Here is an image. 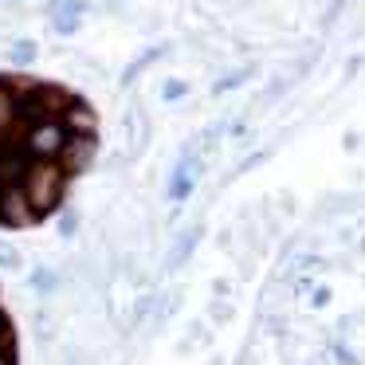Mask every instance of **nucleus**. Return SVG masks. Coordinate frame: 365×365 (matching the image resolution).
<instances>
[{"label": "nucleus", "instance_id": "14", "mask_svg": "<svg viewBox=\"0 0 365 365\" xmlns=\"http://www.w3.org/2000/svg\"><path fill=\"white\" fill-rule=\"evenodd\" d=\"M0 267H20V255L16 252H12V247H0Z\"/></svg>", "mask_w": 365, "mask_h": 365}, {"label": "nucleus", "instance_id": "13", "mask_svg": "<svg viewBox=\"0 0 365 365\" xmlns=\"http://www.w3.org/2000/svg\"><path fill=\"white\" fill-rule=\"evenodd\" d=\"M32 283L40 287V291H51V287H56V275H51L48 267H40V271H36V275H32Z\"/></svg>", "mask_w": 365, "mask_h": 365}, {"label": "nucleus", "instance_id": "6", "mask_svg": "<svg viewBox=\"0 0 365 365\" xmlns=\"http://www.w3.org/2000/svg\"><path fill=\"white\" fill-rule=\"evenodd\" d=\"M200 236H205V228H200V224H197V228H189V232H185V236L177 240L173 255H169V267H181V263L192 255V247H197V240H200Z\"/></svg>", "mask_w": 365, "mask_h": 365}, {"label": "nucleus", "instance_id": "9", "mask_svg": "<svg viewBox=\"0 0 365 365\" xmlns=\"http://www.w3.org/2000/svg\"><path fill=\"white\" fill-rule=\"evenodd\" d=\"M36 51H40V48H36L32 40H20V43H12V63H16V67H28V63L36 59Z\"/></svg>", "mask_w": 365, "mask_h": 365}, {"label": "nucleus", "instance_id": "4", "mask_svg": "<svg viewBox=\"0 0 365 365\" xmlns=\"http://www.w3.org/2000/svg\"><path fill=\"white\" fill-rule=\"evenodd\" d=\"M197 173H200L197 158H185L181 165L173 169V177H169V200H173V205H181V200L192 197V189H197Z\"/></svg>", "mask_w": 365, "mask_h": 365}, {"label": "nucleus", "instance_id": "11", "mask_svg": "<svg viewBox=\"0 0 365 365\" xmlns=\"http://www.w3.org/2000/svg\"><path fill=\"white\" fill-rule=\"evenodd\" d=\"M75 232H79V212H71V208H67V212L59 216V236H63V240H71Z\"/></svg>", "mask_w": 365, "mask_h": 365}, {"label": "nucleus", "instance_id": "10", "mask_svg": "<svg viewBox=\"0 0 365 365\" xmlns=\"http://www.w3.org/2000/svg\"><path fill=\"white\" fill-rule=\"evenodd\" d=\"M189 95V83H181V79H169L165 87H161V98L165 103H177V98H185Z\"/></svg>", "mask_w": 365, "mask_h": 365}, {"label": "nucleus", "instance_id": "15", "mask_svg": "<svg viewBox=\"0 0 365 365\" xmlns=\"http://www.w3.org/2000/svg\"><path fill=\"white\" fill-rule=\"evenodd\" d=\"M16 357H12V346H0V365H12Z\"/></svg>", "mask_w": 365, "mask_h": 365}, {"label": "nucleus", "instance_id": "12", "mask_svg": "<svg viewBox=\"0 0 365 365\" xmlns=\"http://www.w3.org/2000/svg\"><path fill=\"white\" fill-rule=\"evenodd\" d=\"M247 75H252V71H236V75H228V79H220V83H216V87H212V91H216V95H224V91H236V87H240V83H244V79H247Z\"/></svg>", "mask_w": 365, "mask_h": 365}, {"label": "nucleus", "instance_id": "7", "mask_svg": "<svg viewBox=\"0 0 365 365\" xmlns=\"http://www.w3.org/2000/svg\"><path fill=\"white\" fill-rule=\"evenodd\" d=\"M158 56H165V48H150V51H145V56H138V59H134V63H130V67H126V71H122V83H134V79H138V75H142V71H145V67H150V63H153V59H158Z\"/></svg>", "mask_w": 365, "mask_h": 365}, {"label": "nucleus", "instance_id": "2", "mask_svg": "<svg viewBox=\"0 0 365 365\" xmlns=\"http://www.w3.org/2000/svg\"><path fill=\"white\" fill-rule=\"evenodd\" d=\"M71 142V130H67L63 118H43V122H32L28 126V138H24V150L32 158H43V161H59L63 145Z\"/></svg>", "mask_w": 365, "mask_h": 365}, {"label": "nucleus", "instance_id": "1", "mask_svg": "<svg viewBox=\"0 0 365 365\" xmlns=\"http://www.w3.org/2000/svg\"><path fill=\"white\" fill-rule=\"evenodd\" d=\"M20 189H24V197H28V205H32L36 220H43V216H51L56 208H63L67 169L59 165V161H43V158H36Z\"/></svg>", "mask_w": 365, "mask_h": 365}, {"label": "nucleus", "instance_id": "3", "mask_svg": "<svg viewBox=\"0 0 365 365\" xmlns=\"http://www.w3.org/2000/svg\"><path fill=\"white\" fill-rule=\"evenodd\" d=\"M95 150H98V138L95 134H71V142L63 145L59 153V165L67 169V177H79L95 165Z\"/></svg>", "mask_w": 365, "mask_h": 365}, {"label": "nucleus", "instance_id": "16", "mask_svg": "<svg viewBox=\"0 0 365 365\" xmlns=\"http://www.w3.org/2000/svg\"><path fill=\"white\" fill-rule=\"evenodd\" d=\"M326 302H330V291H326V287H322V291H314V307H326Z\"/></svg>", "mask_w": 365, "mask_h": 365}, {"label": "nucleus", "instance_id": "8", "mask_svg": "<svg viewBox=\"0 0 365 365\" xmlns=\"http://www.w3.org/2000/svg\"><path fill=\"white\" fill-rule=\"evenodd\" d=\"M87 12V4L83 0H51L48 4V16L51 20H59V16H83Z\"/></svg>", "mask_w": 365, "mask_h": 365}, {"label": "nucleus", "instance_id": "17", "mask_svg": "<svg viewBox=\"0 0 365 365\" xmlns=\"http://www.w3.org/2000/svg\"><path fill=\"white\" fill-rule=\"evenodd\" d=\"M0 224H4V212H0Z\"/></svg>", "mask_w": 365, "mask_h": 365}, {"label": "nucleus", "instance_id": "5", "mask_svg": "<svg viewBox=\"0 0 365 365\" xmlns=\"http://www.w3.org/2000/svg\"><path fill=\"white\" fill-rule=\"evenodd\" d=\"M63 122H67V130H71V134H95V114H91V106L87 103H67V110H63Z\"/></svg>", "mask_w": 365, "mask_h": 365}]
</instances>
